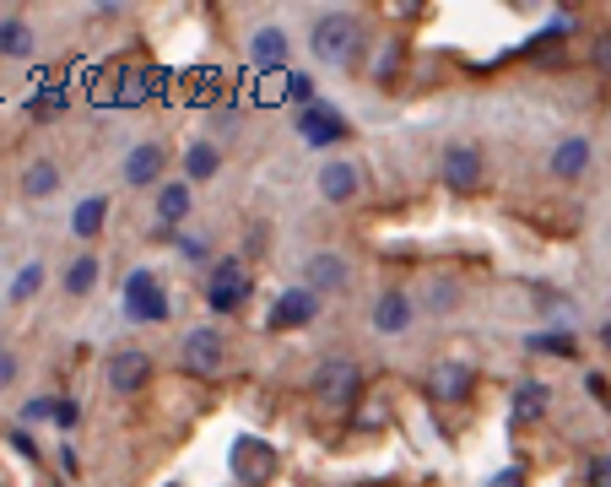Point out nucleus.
Returning <instances> with one entry per match:
<instances>
[{
	"label": "nucleus",
	"instance_id": "5",
	"mask_svg": "<svg viewBox=\"0 0 611 487\" xmlns=\"http://www.w3.org/2000/svg\"><path fill=\"white\" fill-rule=\"evenodd\" d=\"M222 358H228V347H222V331L201 325V331L184 336V368H190V374H217Z\"/></svg>",
	"mask_w": 611,
	"mask_h": 487
},
{
	"label": "nucleus",
	"instance_id": "1",
	"mask_svg": "<svg viewBox=\"0 0 611 487\" xmlns=\"http://www.w3.org/2000/svg\"><path fill=\"white\" fill-rule=\"evenodd\" d=\"M357 44H363V28H357V17H347V11H330V17H320V28H314V55L325 65H352Z\"/></svg>",
	"mask_w": 611,
	"mask_h": 487
},
{
	"label": "nucleus",
	"instance_id": "10",
	"mask_svg": "<svg viewBox=\"0 0 611 487\" xmlns=\"http://www.w3.org/2000/svg\"><path fill=\"white\" fill-rule=\"evenodd\" d=\"M298 130L309 136V147H330V141H341V136H347V125H341L330 109H320V103L298 114Z\"/></svg>",
	"mask_w": 611,
	"mask_h": 487
},
{
	"label": "nucleus",
	"instance_id": "23",
	"mask_svg": "<svg viewBox=\"0 0 611 487\" xmlns=\"http://www.w3.org/2000/svg\"><path fill=\"white\" fill-rule=\"evenodd\" d=\"M547 385H541V379H530V385H520V396H514V412H520V417H541V412H547Z\"/></svg>",
	"mask_w": 611,
	"mask_h": 487
},
{
	"label": "nucleus",
	"instance_id": "6",
	"mask_svg": "<svg viewBox=\"0 0 611 487\" xmlns=\"http://www.w3.org/2000/svg\"><path fill=\"white\" fill-rule=\"evenodd\" d=\"M271 471H276V450H271L265 439H238V444H233V477H238V482L255 487V482L271 477Z\"/></svg>",
	"mask_w": 611,
	"mask_h": 487
},
{
	"label": "nucleus",
	"instance_id": "21",
	"mask_svg": "<svg viewBox=\"0 0 611 487\" xmlns=\"http://www.w3.org/2000/svg\"><path fill=\"white\" fill-rule=\"evenodd\" d=\"M92 287H98V260L92 255H82L71 271H65V293H76V298H87Z\"/></svg>",
	"mask_w": 611,
	"mask_h": 487
},
{
	"label": "nucleus",
	"instance_id": "30",
	"mask_svg": "<svg viewBox=\"0 0 611 487\" xmlns=\"http://www.w3.org/2000/svg\"><path fill=\"white\" fill-rule=\"evenodd\" d=\"M55 423H60V428L76 423V406H71V401H55Z\"/></svg>",
	"mask_w": 611,
	"mask_h": 487
},
{
	"label": "nucleus",
	"instance_id": "4",
	"mask_svg": "<svg viewBox=\"0 0 611 487\" xmlns=\"http://www.w3.org/2000/svg\"><path fill=\"white\" fill-rule=\"evenodd\" d=\"M125 309L136 314V320H146V325L168 320V298L157 293V276H152V271H136V276H130V287H125Z\"/></svg>",
	"mask_w": 611,
	"mask_h": 487
},
{
	"label": "nucleus",
	"instance_id": "12",
	"mask_svg": "<svg viewBox=\"0 0 611 487\" xmlns=\"http://www.w3.org/2000/svg\"><path fill=\"white\" fill-rule=\"evenodd\" d=\"M428 390H433V401H460L471 390V368L466 363H438L433 379H428Z\"/></svg>",
	"mask_w": 611,
	"mask_h": 487
},
{
	"label": "nucleus",
	"instance_id": "11",
	"mask_svg": "<svg viewBox=\"0 0 611 487\" xmlns=\"http://www.w3.org/2000/svg\"><path fill=\"white\" fill-rule=\"evenodd\" d=\"M303 276H309V293H336V287H347V260L341 255H314L309 266H303Z\"/></svg>",
	"mask_w": 611,
	"mask_h": 487
},
{
	"label": "nucleus",
	"instance_id": "17",
	"mask_svg": "<svg viewBox=\"0 0 611 487\" xmlns=\"http://www.w3.org/2000/svg\"><path fill=\"white\" fill-rule=\"evenodd\" d=\"M60 190V168L55 163H33L28 174H22V195L28 201H44V195H55Z\"/></svg>",
	"mask_w": 611,
	"mask_h": 487
},
{
	"label": "nucleus",
	"instance_id": "26",
	"mask_svg": "<svg viewBox=\"0 0 611 487\" xmlns=\"http://www.w3.org/2000/svg\"><path fill=\"white\" fill-rule=\"evenodd\" d=\"M536 352H557V358H574V336H530Z\"/></svg>",
	"mask_w": 611,
	"mask_h": 487
},
{
	"label": "nucleus",
	"instance_id": "29",
	"mask_svg": "<svg viewBox=\"0 0 611 487\" xmlns=\"http://www.w3.org/2000/svg\"><path fill=\"white\" fill-rule=\"evenodd\" d=\"M590 482H595V487H611V455H595V466H590Z\"/></svg>",
	"mask_w": 611,
	"mask_h": 487
},
{
	"label": "nucleus",
	"instance_id": "24",
	"mask_svg": "<svg viewBox=\"0 0 611 487\" xmlns=\"http://www.w3.org/2000/svg\"><path fill=\"white\" fill-rule=\"evenodd\" d=\"M184 168H190V179H211L217 174V147H190V157H184Z\"/></svg>",
	"mask_w": 611,
	"mask_h": 487
},
{
	"label": "nucleus",
	"instance_id": "16",
	"mask_svg": "<svg viewBox=\"0 0 611 487\" xmlns=\"http://www.w3.org/2000/svg\"><path fill=\"white\" fill-rule=\"evenodd\" d=\"M320 190H325V201H352V195H357V168L352 163H330L325 168V174H320Z\"/></svg>",
	"mask_w": 611,
	"mask_h": 487
},
{
	"label": "nucleus",
	"instance_id": "19",
	"mask_svg": "<svg viewBox=\"0 0 611 487\" xmlns=\"http://www.w3.org/2000/svg\"><path fill=\"white\" fill-rule=\"evenodd\" d=\"M255 60L260 65H287V38H282V28H265V33H255Z\"/></svg>",
	"mask_w": 611,
	"mask_h": 487
},
{
	"label": "nucleus",
	"instance_id": "3",
	"mask_svg": "<svg viewBox=\"0 0 611 487\" xmlns=\"http://www.w3.org/2000/svg\"><path fill=\"white\" fill-rule=\"evenodd\" d=\"M438 174H444V184H449V190H455V195H471V190H482V152L460 141V147H449L444 157H438Z\"/></svg>",
	"mask_w": 611,
	"mask_h": 487
},
{
	"label": "nucleus",
	"instance_id": "22",
	"mask_svg": "<svg viewBox=\"0 0 611 487\" xmlns=\"http://www.w3.org/2000/svg\"><path fill=\"white\" fill-rule=\"evenodd\" d=\"M28 49H33L28 22H17V17H6V22H0V55H28Z\"/></svg>",
	"mask_w": 611,
	"mask_h": 487
},
{
	"label": "nucleus",
	"instance_id": "9",
	"mask_svg": "<svg viewBox=\"0 0 611 487\" xmlns=\"http://www.w3.org/2000/svg\"><path fill=\"white\" fill-rule=\"evenodd\" d=\"M309 320H314V293L309 287H292V293L276 298V309H271L276 331H292V325H309Z\"/></svg>",
	"mask_w": 611,
	"mask_h": 487
},
{
	"label": "nucleus",
	"instance_id": "34",
	"mask_svg": "<svg viewBox=\"0 0 611 487\" xmlns=\"http://www.w3.org/2000/svg\"><path fill=\"white\" fill-rule=\"evenodd\" d=\"M601 347H606V352H611V320H606V325H601Z\"/></svg>",
	"mask_w": 611,
	"mask_h": 487
},
{
	"label": "nucleus",
	"instance_id": "27",
	"mask_svg": "<svg viewBox=\"0 0 611 487\" xmlns=\"http://www.w3.org/2000/svg\"><path fill=\"white\" fill-rule=\"evenodd\" d=\"M590 60H595V71H606V76H611V28L590 44Z\"/></svg>",
	"mask_w": 611,
	"mask_h": 487
},
{
	"label": "nucleus",
	"instance_id": "31",
	"mask_svg": "<svg viewBox=\"0 0 611 487\" xmlns=\"http://www.w3.org/2000/svg\"><path fill=\"white\" fill-rule=\"evenodd\" d=\"M28 417L38 423V417H55V401H28Z\"/></svg>",
	"mask_w": 611,
	"mask_h": 487
},
{
	"label": "nucleus",
	"instance_id": "33",
	"mask_svg": "<svg viewBox=\"0 0 611 487\" xmlns=\"http://www.w3.org/2000/svg\"><path fill=\"white\" fill-rule=\"evenodd\" d=\"M11 374H17V363H11V352H6V358H0V385H6Z\"/></svg>",
	"mask_w": 611,
	"mask_h": 487
},
{
	"label": "nucleus",
	"instance_id": "2",
	"mask_svg": "<svg viewBox=\"0 0 611 487\" xmlns=\"http://www.w3.org/2000/svg\"><path fill=\"white\" fill-rule=\"evenodd\" d=\"M314 390H320L325 406H336V412H347V406L357 401V390H363V368H357V358H325L320 374H314Z\"/></svg>",
	"mask_w": 611,
	"mask_h": 487
},
{
	"label": "nucleus",
	"instance_id": "18",
	"mask_svg": "<svg viewBox=\"0 0 611 487\" xmlns=\"http://www.w3.org/2000/svg\"><path fill=\"white\" fill-rule=\"evenodd\" d=\"M103 217H109V201H103V195H92V201H82V206H76V217H71L76 239H98Z\"/></svg>",
	"mask_w": 611,
	"mask_h": 487
},
{
	"label": "nucleus",
	"instance_id": "14",
	"mask_svg": "<svg viewBox=\"0 0 611 487\" xmlns=\"http://www.w3.org/2000/svg\"><path fill=\"white\" fill-rule=\"evenodd\" d=\"M374 325L384 336H401L406 325H411V298L406 293H379V304H374Z\"/></svg>",
	"mask_w": 611,
	"mask_h": 487
},
{
	"label": "nucleus",
	"instance_id": "8",
	"mask_svg": "<svg viewBox=\"0 0 611 487\" xmlns=\"http://www.w3.org/2000/svg\"><path fill=\"white\" fill-rule=\"evenodd\" d=\"M244 293H249V282H244V271H238V260H222V266L211 271V287H206L211 309H217V314H228V309L244 304Z\"/></svg>",
	"mask_w": 611,
	"mask_h": 487
},
{
	"label": "nucleus",
	"instance_id": "7",
	"mask_svg": "<svg viewBox=\"0 0 611 487\" xmlns=\"http://www.w3.org/2000/svg\"><path fill=\"white\" fill-rule=\"evenodd\" d=\"M146 374H152V358H146L141 347H119L109 358V385L119 390V396H130V390L146 385Z\"/></svg>",
	"mask_w": 611,
	"mask_h": 487
},
{
	"label": "nucleus",
	"instance_id": "15",
	"mask_svg": "<svg viewBox=\"0 0 611 487\" xmlns=\"http://www.w3.org/2000/svg\"><path fill=\"white\" fill-rule=\"evenodd\" d=\"M163 163H168L163 147H136V152L125 157V179L130 184H152L157 174H163Z\"/></svg>",
	"mask_w": 611,
	"mask_h": 487
},
{
	"label": "nucleus",
	"instance_id": "32",
	"mask_svg": "<svg viewBox=\"0 0 611 487\" xmlns=\"http://www.w3.org/2000/svg\"><path fill=\"white\" fill-rule=\"evenodd\" d=\"M493 487H525V471H503V477H493Z\"/></svg>",
	"mask_w": 611,
	"mask_h": 487
},
{
	"label": "nucleus",
	"instance_id": "25",
	"mask_svg": "<svg viewBox=\"0 0 611 487\" xmlns=\"http://www.w3.org/2000/svg\"><path fill=\"white\" fill-rule=\"evenodd\" d=\"M60 109H65V92H60V87H49V92H38V98H33V114H38V120H55Z\"/></svg>",
	"mask_w": 611,
	"mask_h": 487
},
{
	"label": "nucleus",
	"instance_id": "28",
	"mask_svg": "<svg viewBox=\"0 0 611 487\" xmlns=\"http://www.w3.org/2000/svg\"><path fill=\"white\" fill-rule=\"evenodd\" d=\"M38 282H44V271H38V266H22V276H17V287H11V293H17V298H33Z\"/></svg>",
	"mask_w": 611,
	"mask_h": 487
},
{
	"label": "nucleus",
	"instance_id": "13",
	"mask_svg": "<svg viewBox=\"0 0 611 487\" xmlns=\"http://www.w3.org/2000/svg\"><path fill=\"white\" fill-rule=\"evenodd\" d=\"M584 168H590V141H584V136L557 141V152H552V174H557V179H579Z\"/></svg>",
	"mask_w": 611,
	"mask_h": 487
},
{
	"label": "nucleus",
	"instance_id": "20",
	"mask_svg": "<svg viewBox=\"0 0 611 487\" xmlns=\"http://www.w3.org/2000/svg\"><path fill=\"white\" fill-rule=\"evenodd\" d=\"M157 217H163V222H184V217H190V190H184V184H168V190L157 195Z\"/></svg>",
	"mask_w": 611,
	"mask_h": 487
}]
</instances>
